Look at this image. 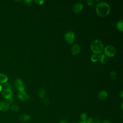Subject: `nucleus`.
<instances>
[{"label": "nucleus", "instance_id": "obj_1", "mask_svg": "<svg viewBox=\"0 0 123 123\" xmlns=\"http://www.w3.org/2000/svg\"><path fill=\"white\" fill-rule=\"evenodd\" d=\"M110 12V7L108 3L105 1H101L97 4L96 12L99 16L106 17L109 14Z\"/></svg>", "mask_w": 123, "mask_h": 123}, {"label": "nucleus", "instance_id": "obj_2", "mask_svg": "<svg viewBox=\"0 0 123 123\" xmlns=\"http://www.w3.org/2000/svg\"><path fill=\"white\" fill-rule=\"evenodd\" d=\"M90 49L94 54H100L104 50V44L100 40H95L90 44Z\"/></svg>", "mask_w": 123, "mask_h": 123}, {"label": "nucleus", "instance_id": "obj_3", "mask_svg": "<svg viewBox=\"0 0 123 123\" xmlns=\"http://www.w3.org/2000/svg\"><path fill=\"white\" fill-rule=\"evenodd\" d=\"M104 55L107 57H112L114 56L116 54V49L115 48L111 45H108L104 47Z\"/></svg>", "mask_w": 123, "mask_h": 123}, {"label": "nucleus", "instance_id": "obj_4", "mask_svg": "<svg viewBox=\"0 0 123 123\" xmlns=\"http://www.w3.org/2000/svg\"><path fill=\"white\" fill-rule=\"evenodd\" d=\"M64 38L68 44H72L75 39L74 33L72 31H68L64 34Z\"/></svg>", "mask_w": 123, "mask_h": 123}, {"label": "nucleus", "instance_id": "obj_5", "mask_svg": "<svg viewBox=\"0 0 123 123\" xmlns=\"http://www.w3.org/2000/svg\"><path fill=\"white\" fill-rule=\"evenodd\" d=\"M83 8V5L81 3H75L73 6V12L74 13H78L82 11Z\"/></svg>", "mask_w": 123, "mask_h": 123}, {"label": "nucleus", "instance_id": "obj_6", "mask_svg": "<svg viewBox=\"0 0 123 123\" xmlns=\"http://www.w3.org/2000/svg\"><path fill=\"white\" fill-rule=\"evenodd\" d=\"M12 93L11 89H5L1 92V96L3 98L8 99L9 98L12 97Z\"/></svg>", "mask_w": 123, "mask_h": 123}, {"label": "nucleus", "instance_id": "obj_7", "mask_svg": "<svg viewBox=\"0 0 123 123\" xmlns=\"http://www.w3.org/2000/svg\"><path fill=\"white\" fill-rule=\"evenodd\" d=\"M15 86L16 88L19 91H24L25 89V86L24 84L20 79H18L16 80L15 83Z\"/></svg>", "mask_w": 123, "mask_h": 123}, {"label": "nucleus", "instance_id": "obj_8", "mask_svg": "<svg viewBox=\"0 0 123 123\" xmlns=\"http://www.w3.org/2000/svg\"><path fill=\"white\" fill-rule=\"evenodd\" d=\"M18 97L22 101L27 100L29 98L28 95L24 91H19L18 93Z\"/></svg>", "mask_w": 123, "mask_h": 123}, {"label": "nucleus", "instance_id": "obj_9", "mask_svg": "<svg viewBox=\"0 0 123 123\" xmlns=\"http://www.w3.org/2000/svg\"><path fill=\"white\" fill-rule=\"evenodd\" d=\"M71 53L74 55H76L80 51V46L77 44H74L73 45L71 49Z\"/></svg>", "mask_w": 123, "mask_h": 123}, {"label": "nucleus", "instance_id": "obj_10", "mask_svg": "<svg viewBox=\"0 0 123 123\" xmlns=\"http://www.w3.org/2000/svg\"><path fill=\"white\" fill-rule=\"evenodd\" d=\"M10 108V104L7 101H1L0 102V111H7Z\"/></svg>", "mask_w": 123, "mask_h": 123}, {"label": "nucleus", "instance_id": "obj_11", "mask_svg": "<svg viewBox=\"0 0 123 123\" xmlns=\"http://www.w3.org/2000/svg\"><path fill=\"white\" fill-rule=\"evenodd\" d=\"M98 97L99 99L104 100L108 97L107 92L105 90H102L98 92Z\"/></svg>", "mask_w": 123, "mask_h": 123}, {"label": "nucleus", "instance_id": "obj_12", "mask_svg": "<svg viewBox=\"0 0 123 123\" xmlns=\"http://www.w3.org/2000/svg\"><path fill=\"white\" fill-rule=\"evenodd\" d=\"M19 119L22 122H27L30 120V117L27 114H23L20 116Z\"/></svg>", "mask_w": 123, "mask_h": 123}, {"label": "nucleus", "instance_id": "obj_13", "mask_svg": "<svg viewBox=\"0 0 123 123\" xmlns=\"http://www.w3.org/2000/svg\"><path fill=\"white\" fill-rule=\"evenodd\" d=\"M98 61L102 64H105L107 62V58L104 54H99L98 55Z\"/></svg>", "mask_w": 123, "mask_h": 123}, {"label": "nucleus", "instance_id": "obj_14", "mask_svg": "<svg viewBox=\"0 0 123 123\" xmlns=\"http://www.w3.org/2000/svg\"><path fill=\"white\" fill-rule=\"evenodd\" d=\"M8 77L5 74H0V84L6 83Z\"/></svg>", "mask_w": 123, "mask_h": 123}, {"label": "nucleus", "instance_id": "obj_15", "mask_svg": "<svg viewBox=\"0 0 123 123\" xmlns=\"http://www.w3.org/2000/svg\"><path fill=\"white\" fill-rule=\"evenodd\" d=\"M86 123H101L98 119L93 118H88L86 121Z\"/></svg>", "mask_w": 123, "mask_h": 123}, {"label": "nucleus", "instance_id": "obj_16", "mask_svg": "<svg viewBox=\"0 0 123 123\" xmlns=\"http://www.w3.org/2000/svg\"><path fill=\"white\" fill-rule=\"evenodd\" d=\"M116 27L117 28L121 31H123V21L122 19L119 20L116 23Z\"/></svg>", "mask_w": 123, "mask_h": 123}, {"label": "nucleus", "instance_id": "obj_17", "mask_svg": "<svg viewBox=\"0 0 123 123\" xmlns=\"http://www.w3.org/2000/svg\"><path fill=\"white\" fill-rule=\"evenodd\" d=\"M38 97L41 98H44L46 95V91L43 88H41L39 89L38 93Z\"/></svg>", "mask_w": 123, "mask_h": 123}, {"label": "nucleus", "instance_id": "obj_18", "mask_svg": "<svg viewBox=\"0 0 123 123\" xmlns=\"http://www.w3.org/2000/svg\"><path fill=\"white\" fill-rule=\"evenodd\" d=\"M116 76V73L114 71H112L110 73V79L111 80H114Z\"/></svg>", "mask_w": 123, "mask_h": 123}, {"label": "nucleus", "instance_id": "obj_19", "mask_svg": "<svg viewBox=\"0 0 123 123\" xmlns=\"http://www.w3.org/2000/svg\"><path fill=\"white\" fill-rule=\"evenodd\" d=\"M91 61L93 62H96L98 61V55L96 54H93L90 57Z\"/></svg>", "mask_w": 123, "mask_h": 123}, {"label": "nucleus", "instance_id": "obj_20", "mask_svg": "<svg viewBox=\"0 0 123 123\" xmlns=\"http://www.w3.org/2000/svg\"><path fill=\"white\" fill-rule=\"evenodd\" d=\"M11 110H12V111H13V112H17V111H19L20 107L17 105L14 104V105H12L11 106Z\"/></svg>", "mask_w": 123, "mask_h": 123}, {"label": "nucleus", "instance_id": "obj_21", "mask_svg": "<svg viewBox=\"0 0 123 123\" xmlns=\"http://www.w3.org/2000/svg\"><path fill=\"white\" fill-rule=\"evenodd\" d=\"M80 118H81L82 121L85 122L88 118L86 114L85 113H82L80 115Z\"/></svg>", "mask_w": 123, "mask_h": 123}, {"label": "nucleus", "instance_id": "obj_22", "mask_svg": "<svg viewBox=\"0 0 123 123\" xmlns=\"http://www.w3.org/2000/svg\"><path fill=\"white\" fill-rule=\"evenodd\" d=\"M3 87L5 89H11L12 88V86L10 85V84L7 83V82L4 84Z\"/></svg>", "mask_w": 123, "mask_h": 123}, {"label": "nucleus", "instance_id": "obj_23", "mask_svg": "<svg viewBox=\"0 0 123 123\" xmlns=\"http://www.w3.org/2000/svg\"><path fill=\"white\" fill-rule=\"evenodd\" d=\"M86 4L89 6H92L94 4V1L92 0H87L86 1Z\"/></svg>", "mask_w": 123, "mask_h": 123}, {"label": "nucleus", "instance_id": "obj_24", "mask_svg": "<svg viewBox=\"0 0 123 123\" xmlns=\"http://www.w3.org/2000/svg\"><path fill=\"white\" fill-rule=\"evenodd\" d=\"M34 1L36 4H38V5H42L45 2V1L44 0H34Z\"/></svg>", "mask_w": 123, "mask_h": 123}, {"label": "nucleus", "instance_id": "obj_25", "mask_svg": "<svg viewBox=\"0 0 123 123\" xmlns=\"http://www.w3.org/2000/svg\"><path fill=\"white\" fill-rule=\"evenodd\" d=\"M7 102L9 103V104H12V103H14V99L12 97V98H9L8 99H7Z\"/></svg>", "mask_w": 123, "mask_h": 123}, {"label": "nucleus", "instance_id": "obj_26", "mask_svg": "<svg viewBox=\"0 0 123 123\" xmlns=\"http://www.w3.org/2000/svg\"><path fill=\"white\" fill-rule=\"evenodd\" d=\"M43 101H44V103L46 105H48V104L49 103V102H50V101H49V99L48 98H44V100H43Z\"/></svg>", "mask_w": 123, "mask_h": 123}, {"label": "nucleus", "instance_id": "obj_27", "mask_svg": "<svg viewBox=\"0 0 123 123\" xmlns=\"http://www.w3.org/2000/svg\"><path fill=\"white\" fill-rule=\"evenodd\" d=\"M25 3L28 5H30L32 2V0H25L24 1Z\"/></svg>", "mask_w": 123, "mask_h": 123}, {"label": "nucleus", "instance_id": "obj_28", "mask_svg": "<svg viewBox=\"0 0 123 123\" xmlns=\"http://www.w3.org/2000/svg\"><path fill=\"white\" fill-rule=\"evenodd\" d=\"M101 123H111V122L109 120H105L103 121Z\"/></svg>", "mask_w": 123, "mask_h": 123}, {"label": "nucleus", "instance_id": "obj_29", "mask_svg": "<svg viewBox=\"0 0 123 123\" xmlns=\"http://www.w3.org/2000/svg\"><path fill=\"white\" fill-rule=\"evenodd\" d=\"M59 123H69L65 120H61Z\"/></svg>", "mask_w": 123, "mask_h": 123}, {"label": "nucleus", "instance_id": "obj_30", "mask_svg": "<svg viewBox=\"0 0 123 123\" xmlns=\"http://www.w3.org/2000/svg\"><path fill=\"white\" fill-rule=\"evenodd\" d=\"M119 96H120V97L121 98H123V90H122V91H121V92L120 93Z\"/></svg>", "mask_w": 123, "mask_h": 123}, {"label": "nucleus", "instance_id": "obj_31", "mask_svg": "<svg viewBox=\"0 0 123 123\" xmlns=\"http://www.w3.org/2000/svg\"><path fill=\"white\" fill-rule=\"evenodd\" d=\"M2 86H1V85H0V91L2 90Z\"/></svg>", "mask_w": 123, "mask_h": 123}, {"label": "nucleus", "instance_id": "obj_32", "mask_svg": "<svg viewBox=\"0 0 123 123\" xmlns=\"http://www.w3.org/2000/svg\"><path fill=\"white\" fill-rule=\"evenodd\" d=\"M79 123H86L85 122H83V121H81V122H80Z\"/></svg>", "mask_w": 123, "mask_h": 123}, {"label": "nucleus", "instance_id": "obj_33", "mask_svg": "<svg viewBox=\"0 0 123 123\" xmlns=\"http://www.w3.org/2000/svg\"><path fill=\"white\" fill-rule=\"evenodd\" d=\"M121 108H122V109H123V102L121 104Z\"/></svg>", "mask_w": 123, "mask_h": 123}]
</instances>
